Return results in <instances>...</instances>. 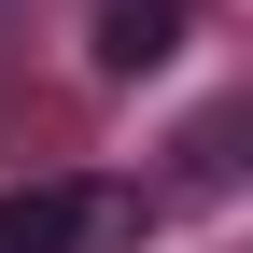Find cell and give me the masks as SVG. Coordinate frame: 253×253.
Segmentation results:
<instances>
[{"label":"cell","instance_id":"obj_1","mask_svg":"<svg viewBox=\"0 0 253 253\" xmlns=\"http://www.w3.org/2000/svg\"><path fill=\"white\" fill-rule=\"evenodd\" d=\"M155 197L141 183H14L0 197V253H141Z\"/></svg>","mask_w":253,"mask_h":253},{"label":"cell","instance_id":"obj_2","mask_svg":"<svg viewBox=\"0 0 253 253\" xmlns=\"http://www.w3.org/2000/svg\"><path fill=\"white\" fill-rule=\"evenodd\" d=\"M84 56H99L113 84L169 71V56H183V0H99V28H84Z\"/></svg>","mask_w":253,"mask_h":253}]
</instances>
